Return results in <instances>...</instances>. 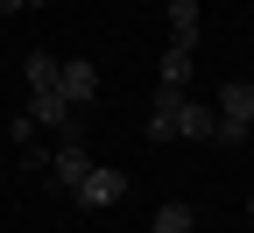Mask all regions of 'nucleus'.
Listing matches in <instances>:
<instances>
[{
    "label": "nucleus",
    "instance_id": "nucleus-11",
    "mask_svg": "<svg viewBox=\"0 0 254 233\" xmlns=\"http://www.w3.org/2000/svg\"><path fill=\"white\" fill-rule=\"evenodd\" d=\"M14 7H50V0H14Z\"/></svg>",
    "mask_w": 254,
    "mask_h": 233
},
{
    "label": "nucleus",
    "instance_id": "nucleus-8",
    "mask_svg": "<svg viewBox=\"0 0 254 233\" xmlns=\"http://www.w3.org/2000/svg\"><path fill=\"white\" fill-rule=\"evenodd\" d=\"M21 71H28V92H57V71H64V57H50V50H36V57L21 64Z\"/></svg>",
    "mask_w": 254,
    "mask_h": 233
},
{
    "label": "nucleus",
    "instance_id": "nucleus-5",
    "mask_svg": "<svg viewBox=\"0 0 254 233\" xmlns=\"http://www.w3.org/2000/svg\"><path fill=\"white\" fill-rule=\"evenodd\" d=\"M212 127H219L212 106H198V99H184V106H177V142H212Z\"/></svg>",
    "mask_w": 254,
    "mask_h": 233
},
{
    "label": "nucleus",
    "instance_id": "nucleus-10",
    "mask_svg": "<svg viewBox=\"0 0 254 233\" xmlns=\"http://www.w3.org/2000/svg\"><path fill=\"white\" fill-rule=\"evenodd\" d=\"M190 219H198V212H190L184 198H170V205H163V212L148 219V233H190Z\"/></svg>",
    "mask_w": 254,
    "mask_h": 233
},
{
    "label": "nucleus",
    "instance_id": "nucleus-12",
    "mask_svg": "<svg viewBox=\"0 0 254 233\" xmlns=\"http://www.w3.org/2000/svg\"><path fill=\"white\" fill-rule=\"evenodd\" d=\"M247 212H254V198H247Z\"/></svg>",
    "mask_w": 254,
    "mask_h": 233
},
{
    "label": "nucleus",
    "instance_id": "nucleus-6",
    "mask_svg": "<svg viewBox=\"0 0 254 233\" xmlns=\"http://www.w3.org/2000/svg\"><path fill=\"white\" fill-rule=\"evenodd\" d=\"M163 14H170V43H184V50H198V21H205V14H198V0H170Z\"/></svg>",
    "mask_w": 254,
    "mask_h": 233
},
{
    "label": "nucleus",
    "instance_id": "nucleus-2",
    "mask_svg": "<svg viewBox=\"0 0 254 233\" xmlns=\"http://www.w3.org/2000/svg\"><path fill=\"white\" fill-rule=\"evenodd\" d=\"M71 198H78V205H92V212H99V205H120V198H127V177H120V170H99V162H92V170H85V184H78Z\"/></svg>",
    "mask_w": 254,
    "mask_h": 233
},
{
    "label": "nucleus",
    "instance_id": "nucleus-3",
    "mask_svg": "<svg viewBox=\"0 0 254 233\" xmlns=\"http://www.w3.org/2000/svg\"><path fill=\"white\" fill-rule=\"evenodd\" d=\"M85 170H92V155H85L78 142H57V155L43 162V177H50L57 191H78V184H85Z\"/></svg>",
    "mask_w": 254,
    "mask_h": 233
},
{
    "label": "nucleus",
    "instance_id": "nucleus-9",
    "mask_svg": "<svg viewBox=\"0 0 254 233\" xmlns=\"http://www.w3.org/2000/svg\"><path fill=\"white\" fill-rule=\"evenodd\" d=\"M190 71H198V64H190V50H184V43H170V50H163V85H170V92H184V85H190Z\"/></svg>",
    "mask_w": 254,
    "mask_h": 233
},
{
    "label": "nucleus",
    "instance_id": "nucleus-4",
    "mask_svg": "<svg viewBox=\"0 0 254 233\" xmlns=\"http://www.w3.org/2000/svg\"><path fill=\"white\" fill-rule=\"evenodd\" d=\"M177 106H184V92L155 85V106H148V142H177Z\"/></svg>",
    "mask_w": 254,
    "mask_h": 233
},
{
    "label": "nucleus",
    "instance_id": "nucleus-1",
    "mask_svg": "<svg viewBox=\"0 0 254 233\" xmlns=\"http://www.w3.org/2000/svg\"><path fill=\"white\" fill-rule=\"evenodd\" d=\"M57 92L71 99V113H85L92 99H99V64H85V57H64V71H57Z\"/></svg>",
    "mask_w": 254,
    "mask_h": 233
},
{
    "label": "nucleus",
    "instance_id": "nucleus-7",
    "mask_svg": "<svg viewBox=\"0 0 254 233\" xmlns=\"http://www.w3.org/2000/svg\"><path fill=\"white\" fill-rule=\"evenodd\" d=\"M219 120H233V127L254 120V85H247V78H233L226 92H219Z\"/></svg>",
    "mask_w": 254,
    "mask_h": 233
}]
</instances>
